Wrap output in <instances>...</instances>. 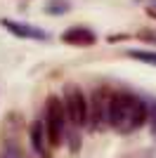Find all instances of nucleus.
<instances>
[{
    "label": "nucleus",
    "mask_w": 156,
    "mask_h": 158,
    "mask_svg": "<svg viewBox=\"0 0 156 158\" xmlns=\"http://www.w3.org/2000/svg\"><path fill=\"white\" fill-rule=\"evenodd\" d=\"M104 120L118 132H132L149 120V106L137 94L130 92H114L106 97V111Z\"/></svg>",
    "instance_id": "1"
},
{
    "label": "nucleus",
    "mask_w": 156,
    "mask_h": 158,
    "mask_svg": "<svg viewBox=\"0 0 156 158\" xmlns=\"http://www.w3.org/2000/svg\"><path fill=\"white\" fill-rule=\"evenodd\" d=\"M66 123H69V118H66L64 99H59L57 94H50L45 99V130H47V139H50L52 149H57L64 142Z\"/></svg>",
    "instance_id": "2"
},
{
    "label": "nucleus",
    "mask_w": 156,
    "mask_h": 158,
    "mask_svg": "<svg viewBox=\"0 0 156 158\" xmlns=\"http://www.w3.org/2000/svg\"><path fill=\"white\" fill-rule=\"evenodd\" d=\"M64 109L71 127L88 125V99H85L83 90L73 83H69L64 87Z\"/></svg>",
    "instance_id": "3"
},
{
    "label": "nucleus",
    "mask_w": 156,
    "mask_h": 158,
    "mask_svg": "<svg viewBox=\"0 0 156 158\" xmlns=\"http://www.w3.org/2000/svg\"><path fill=\"white\" fill-rule=\"evenodd\" d=\"M0 26L7 28V31L17 35V38H24V40H50V33L45 28H38V26H31V24H21V21H12V19H0Z\"/></svg>",
    "instance_id": "4"
},
{
    "label": "nucleus",
    "mask_w": 156,
    "mask_h": 158,
    "mask_svg": "<svg viewBox=\"0 0 156 158\" xmlns=\"http://www.w3.org/2000/svg\"><path fill=\"white\" fill-rule=\"evenodd\" d=\"M28 137H31V146L33 151L38 153L40 158H52L50 153V139H47V130H45V120H33L31 123V130H28Z\"/></svg>",
    "instance_id": "5"
},
{
    "label": "nucleus",
    "mask_w": 156,
    "mask_h": 158,
    "mask_svg": "<svg viewBox=\"0 0 156 158\" xmlns=\"http://www.w3.org/2000/svg\"><path fill=\"white\" fill-rule=\"evenodd\" d=\"M62 40H64L66 45L90 47V45L97 43V35H95V31H90V28H85V26H71L62 33Z\"/></svg>",
    "instance_id": "6"
},
{
    "label": "nucleus",
    "mask_w": 156,
    "mask_h": 158,
    "mask_svg": "<svg viewBox=\"0 0 156 158\" xmlns=\"http://www.w3.org/2000/svg\"><path fill=\"white\" fill-rule=\"evenodd\" d=\"M69 10H71V2H69V0H50L45 5L47 14H66Z\"/></svg>",
    "instance_id": "7"
},
{
    "label": "nucleus",
    "mask_w": 156,
    "mask_h": 158,
    "mask_svg": "<svg viewBox=\"0 0 156 158\" xmlns=\"http://www.w3.org/2000/svg\"><path fill=\"white\" fill-rule=\"evenodd\" d=\"M128 57H132V59H140L144 61V64H154L156 66V52H144V50H130Z\"/></svg>",
    "instance_id": "8"
},
{
    "label": "nucleus",
    "mask_w": 156,
    "mask_h": 158,
    "mask_svg": "<svg viewBox=\"0 0 156 158\" xmlns=\"http://www.w3.org/2000/svg\"><path fill=\"white\" fill-rule=\"evenodd\" d=\"M149 120H151V127H154V132H156V104L149 106Z\"/></svg>",
    "instance_id": "9"
},
{
    "label": "nucleus",
    "mask_w": 156,
    "mask_h": 158,
    "mask_svg": "<svg viewBox=\"0 0 156 158\" xmlns=\"http://www.w3.org/2000/svg\"><path fill=\"white\" fill-rule=\"evenodd\" d=\"M151 5H154V7H156V0H151Z\"/></svg>",
    "instance_id": "10"
}]
</instances>
